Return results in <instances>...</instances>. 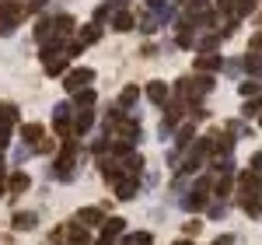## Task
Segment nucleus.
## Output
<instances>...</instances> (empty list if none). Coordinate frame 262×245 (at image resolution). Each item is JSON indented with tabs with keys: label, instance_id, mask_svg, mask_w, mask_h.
<instances>
[{
	"label": "nucleus",
	"instance_id": "1",
	"mask_svg": "<svg viewBox=\"0 0 262 245\" xmlns=\"http://www.w3.org/2000/svg\"><path fill=\"white\" fill-rule=\"evenodd\" d=\"M91 81H95V70H91V67H77V70H70V74L63 77V88H67V91H81L84 84H91Z\"/></svg>",
	"mask_w": 262,
	"mask_h": 245
},
{
	"label": "nucleus",
	"instance_id": "2",
	"mask_svg": "<svg viewBox=\"0 0 262 245\" xmlns=\"http://www.w3.org/2000/svg\"><path fill=\"white\" fill-rule=\"evenodd\" d=\"M21 7H14V4H0V35H11L14 32V25L21 21Z\"/></svg>",
	"mask_w": 262,
	"mask_h": 245
},
{
	"label": "nucleus",
	"instance_id": "3",
	"mask_svg": "<svg viewBox=\"0 0 262 245\" xmlns=\"http://www.w3.org/2000/svg\"><path fill=\"white\" fill-rule=\"evenodd\" d=\"M242 207H245V214L248 217H259V182L252 186H242Z\"/></svg>",
	"mask_w": 262,
	"mask_h": 245
},
{
	"label": "nucleus",
	"instance_id": "4",
	"mask_svg": "<svg viewBox=\"0 0 262 245\" xmlns=\"http://www.w3.org/2000/svg\"><path fill=\"white\" fill-rule=\"evenodd\" d=\"M77 221L88 228H101V221H105V210H98V207H84L81 214H77Z\"/></svg>",
	"mask_w": 262,
	"mask_h": 245
},
{
	"label": "nucleus",
	"instance_id": "5",
	"mask_svg": "<svg viewBox=\"0 0 262 245\" xmlns=\"http://www.w3.org/2000/svg\"><path fill=\"white\" fill-rule=\"evenodd\" d=\"M63 70H67V56H63V53H49V56H46V74H49V77H60Z\"/></svg>",
	"mask_w": 262,
	"mask_h": 245
},
{
	"label": "nucleus",
	"instance_id": "6",
	"mask_svg": "<svg viewBox=\"0 0 262 245\" xmlns=\"http://www.w3.org/2000/svg\"><path fill=\"white\" fill-rule=\"evenodd\" d=\"M147 95H150V102H154V105H164V102H168V84H161V81L147 84Z\"/></svg>",
	"mask_w": 262,
	"mask_h": 245
},
{
	"label": "nucleus",
	"instance_id": "7",
	"mask_svg": "<svg viewBox=\"0 0 262 245\" xmlns=\"http://www.w3.org/2000/svg\"><path fill=\"white\" fill-rule=\"evenodd\" d=\"M91 126H95V116H91L88 109H81V112H77V119H74V126H70V130H74V133H88Z\"/></svg>",
	"mask_w": 262,
	"mask_h": 245
},
{
	"label": "nucleus",
	"instance_id": "8",
	"mask_svg": "<svg viewBox=\"0 0 262 245\" xmlns=\"http://www.w3.org/2000/svg\"><path fill=\"white\" fill-rule=\"evenodd\" d=\"M101 228H105V242H108V238H116V235H122V228H126V221H122V217H108V221H101Z\"/></svg>",
	"mask_w": 262,
	"mask_h": 245
},
{
	"label": "nucleus",
	"instance_id": "9",
	"mask_svg": "<svg viewBox=\"0 0 262 245\" xmlns=\"http://www.w3.org/2000/svg\"><path fill=\"white\" fill-rule=\"evenodd\" d=\"M133 25H137V21H133V14H129V11H119V14L112 18V28H116V32H129Z\"/></svg>",
	"mask_w": 262,
	"mask_h": 245
},
{
	"label": "nucleus",
	"instance_id": "10",
	"mask_svg": "<svg viewBox=\"0 0 262 245\" xmlns=\"http://www.w3.org/2000/svg\"><path fill=\"white\" fill-rule=\"evenodd\" d=\"M133 193H137V179H119V182H116V196H119V200H129Z\"/></svg>",
	"mask_w": 262,
	"mask_h": 245
},
{
	"label": "nucleus",
	"instance_id": "11",
	"mask_svg": "<svg viewBox=\"0 0 262 245\" xmlns=\"http://www.w3.org/2000/svg\"><path fill=\"white\" fill-rule=\"evenodd\" d=\"M84 35L77 42H81V46H88V42H98L101 39V28H98V21H95V25H88V28H81Z\"/></svg>",
	"mask_w": 262,
	"mask_h": 245
},
{
	"label": "nucleus",
	"instance_id": "12",
	"mask_svg": "<svg viewBox=\"0 0 262 245\" xmlns=\"http://www.w3.org/2000/svg\"><path fill=\"white\" fill-rule=\"evenodd\" d=\"M21 137H25L28 144L42 140V126H35V122H28V126H21Z\"/></svg>",
	"mask_w": 262,
	"mask_h": 245
},
{
	"label": "nucleus",
	"instance_id": "13",
	"mask_svg": "<svg viewBox=\"0 0 262 245\" xmlns=\"http://www.w3.org/2000/svg\"><path fill=\"white\" fill-rule=\"evenodd\" d=\"M25 189H28V175L25 172H14L11 175V193H25Z\"/></svg>",
	"mask_w": 262,
	"mask_h": 245
},
{
	"label": "nucleus",
	"instance_id": "14",
	"mask_svg": "<svg viewBox=\"0 0 262 245\" xmlns=\"http://www.w3.org/2000/svg\"><path fill=\"white\" fill-rule=\"evenodd\" d=\"M217 42H221V35H203V39L196 42V49H203V53H206V56H210V49H213V46H217Z\"/></svg>",
	"mask_w": 262,
	"mask_h": 245
},
{
	"label": "nucleus",
	"instance_id": "15",
	"mask_svg": "<svg viewBox=\"0 0 262 245\" xmlns=\"http://www.w3.org/2000/svg\"><path fill=\"white\" fill-rule=\"evenodd\" d=\"M35 224V214H14V228L18 231H25V228H32Z\"/></svg>",
	"mask_w": 262,
	"mask_h": 245
},
{
	"label": "nucleus",
	"instance_id": "16",
	"mask_svg": "<svg viewBox=\"0 0 262 245\" xmlns=\"http://www.w3.org/2000/svg\"><path fill=\"white\" fill-rule=\"evenodd\" d=\"M221 56H200V70H221Z\"/></svg>",
	"mask_w": 262,
	"mask_h": 245
},
{
	"label": "nucleus",
	"instance_id": "17",
	"mask_svg": "<svg viewBox=\"0 0 262 245\" xmlns=\"http://www.w3.org/2000/svg\"><path fill=\"white\" fill-rule=\"evenodd\" d=\"M137 95H140L137 88H126V91H122V95H119V105H122V109H129V105L137 102Z\"/></svg>",
	"mask_w": 262,
	"mask_h": 245
},
{
	"label": "nucleus",
	"instance_id": "18",
	"mask_svg": "<svg viewBox=\"0 0 262 245\" xmlns=\"http://www.w3.org/2000/svg\"><path fill=\"white\" fill-rule=\"evenodd\" d=\"M126 4H129V0H105V7H101V11H98V21L105 18V11H108V7H112V11H122Z\"/></svg>",
	"mask_w": 262,
	"mask_h": 245
},
{
	"label": "nucleus",
	"instance_id": "19",
	"mask_svg": "<svg viewBox=\"0 0 262 245\" xmlns=\"http://www.w3.org/2000/svg\"><path fill=\"white\" fill-rule=\"evenodd\" d=\"M77 105H84V109H88V105H95V91H91V88L77 91Z\"/></svg>",
	"mask_w": 262,
	"mask_h": 245
},
{
	"label": "nucleus",
	"instance_id": "20",
	"mask_svg": "<svg viewBox=\"0 0 262 245\" xmlns=\"http://www.w3.org/2000/svg\"><path fill=\"white\" fill-rule=\"evenodd\" d=\"M70 242H74V245H88L91 238H88V231H84V228H74V231H70Z\"/></svg>",
	"mask_w": 262,
	"mask_h": 245
},
{
	"label": "nucleus",
	"instance_id": "21",
	"mask_svg": "<svg viewBox=\"0 0 262 245\" xmlns=\"http://www.w3.org/2000/svg\"><path fill=\"white\" fill-rule=\"evenodd\" d=\"M56 28H60V35H70V28H74V18H56Z\"/></svg>",
	"mask_w": 262,
	"mask_h": 245
},
{
	"label": "nucleus",
	"instance_id": "22",
	"mask_svg": "<svg viewBox=\"0 0 262 245\" xmlns=\"http://www.w3.org/2000/svg\"><path fill=\"white\" fill-rule=\"evenodd\" d=\"M242 95H245V98H248V95L255 98V95H259V81H245L242 84Z\"/></svg>",
	"mask_w": 262,
	"mask_h": 245
},
{
	"label": "nucleus",
	"instance_id": "23",
	"mask_svg": "<svg viewBox=\"0 0 262 245\" xmlns=\"http://www.w3.org/2000/svg\"><path fill=\"white\" fill-rule=\"evenodd\" d=\"M67 116H70V105L67 102H60L56 109H53V119H67Z\"/></svg>",
	"mask_w": 262,
	"mask_h": 245
},
{
	"label": "nucleus",
	"instance_id": "24",
	"mask_svg": "<svg viewBox=\"0 0 262 245\" xmlns=\"http://www.w3.org/2000/svg\"><path fill=\"white\" fill-rule=\"evenodd\" d=\"M245 70H248V74H259V56H255V53L245 60Z\"/></svg>",
	"mask_w": 262,
	"mask_h": 245
},
{
	"label": "nucleus",
	"instance_id": "25",
	"mask_svg": "<svg viewBox=\"0 0 262 245\" xmlns=\"http://www.w3.org/2000/svg\"><path fill=\"white\" fill-rule=\"evenodd\" d=\"M56 130H60V137H70V133H74V130H70V122H67V119H56Z\"/></svg>",
	"mask_w": 262,
	"mask_h": 245
},
{
	"label": "nucleus",
	"instance_id": "26",
	"mask_svg": "<svg viewBox=\"0 0 262 245\" xmlns=\"http://www.w3.org/2000/svg\"><path fill=\"white\" fill-rule=\"evenodd\" d=\"M189 137H192V126H185V130H179V144H182V147L189 144Z\"/></svg>",
	"mask_w": 262,
	"mask_h": 245
},
{
	"label": "nucleus",
	"instance_id": "27",
	"mask_svg": "<svg viewBox=\"0 0 262 245\" xmlns=\"http://www.w3.org/2000/svg\"><path fill=\"white\" fill-rule=\"evenodd\" d=\"M147 4H150L154 11H161V7H164V0H147Z\"/></svg>",
	"mask_w": 262,
	"mask_h": 245
},
{
	"label": "nucleus",
	"instance_id": "28",
	"mask_svg": "<svg viewBox=\"0 0 262 245\" xmlns=\"http://www.w3.org/2000/svg\"><path fill=\"white\" fill-rule=\"evenodd\" d=\"M46 4H49V0H32V7H35V11H39V7H46Z\"/></svg>",
	"mask_w": 262,
	"mask_h": 245
},
{
	"label": "nucleus",
	"instance_id": "29",
	"mask_svg": "<svg viewBox=\"0 0 262 245\" xmlns=\"http://www.w3.org/2000/svg\"><path fill=\"white\" fill-rule=\"evenodd\" d=\"M231 4H234V0H221V11H231Z\"/></svg>",
	"mask_w": 262,
	"mask_h": 245
},
{
	"label": "nucleus",
	"instance_id": "30",
	"mask_svg": "<svg viewBox=\"0 0 262 245\" xmlns=\"http://www.w3.org/2000/svg\"><path fill=\"white\" fill-rule=\"evenodd\" d=\"M213 245H231V238H221V242H213Z\"/></svg>",
	"mask_w": 262,
	"mask_h": 245
},
{
	"label": "nucleus",
	"instance_id": "31",
	"mask_svg": "<svg viewBox=\"0 0 262 245\" xmlns=\"http://www.w3.org/2000/svg\"><path fill=\"white\" fill-rule=\"evenodd\" d=\"M0 193H4V175H0Z\"/></svg>",
	"mask_w": 262,
	"mask_h": 245
},
{
	"label": "nucleus",
	"instance_id": "32",
	"mask_svg": "<svg viewBox=\"0 0 262 245\" xmlns=\"http://www.w3.org/2000/svg\"><path fill=\"white\" fill-rule=\"evenodd\" d=\"M98 245H112V242H105V238H101V242H98Z\"/></svg>",
	"mask_w": 262,
	"mask_h": 245
},
{
	"label": "nucleus",
	"instance_id": "33",
	"mask_svg": "<svg viewBox=\"0 0 262 245\" xmlns=\"http://www.w3.org/2000/svg\"><path fill=\"white\" fill-rule=\"evenodd\" d=\"M175 245H189V242H185V238H182V242H175Z\"/></svg>",
	"mask_w": 262,
	"mask_h": 245
}]
</instances>
